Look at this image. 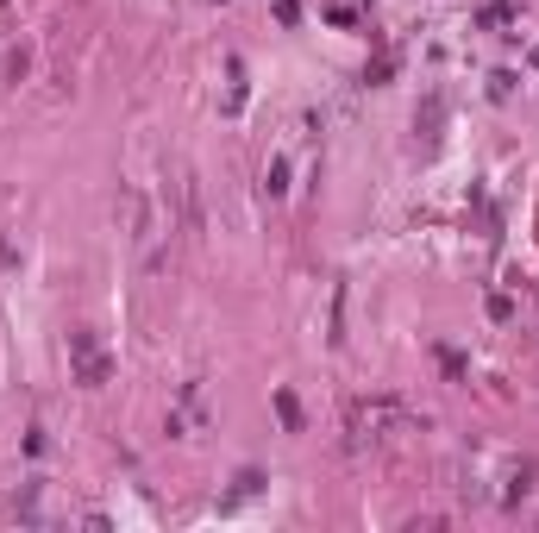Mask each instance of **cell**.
<instances>
[{
  "mask_svg": "<svg viewBox=\"0 0 539 533\" xmlns=\"http://www.w3.org/2000/svg\"><path fill=\"white\" fill-rule=\"evenodd\" d=\"M76 370H82V383H88V389H101V383H107V358L95 352V339H88V333H76Z\"/></svg>",
  "mask_w": 539,
  "mask_h": 533,
  "instance_id": "cell-1",
  "label": "cell"
}]
</instances>
